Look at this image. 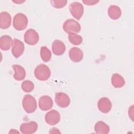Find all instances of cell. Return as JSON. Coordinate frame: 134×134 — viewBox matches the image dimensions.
Returning a JSON list of instances; mask_svg holds the SVG:
<instances>
[{
    "mask_svg": "<svg viewBox=\"0 0 134 134\" xmlns=\"http://www.w3.org/2000/svg\"><path fill=\"white\" fill-rule=\"evenodd\" d=\"M9 133H19V132L18 131H15V129H12L11 131H9Z\"/></svg>",
    "mask_w": 134,
    "mask_h": 134,
    "instance_id": "cell-28",
    "label": "cell"
},
{
    "mask_svg": "<svg viewBox=\"0 0 134 134\" xmlns=\"http://www.w3.org/2000/svg\"><path fill=\"white\" fill-rule=\"evenodd\" d=\"M71 15L75 19L79 20L82 17L84 13V8L82 4L78 2L71 3L69 6Z\"/></svg>",
    "mask_w": 134,
    "mask_h": 134,
    "instance_id": "cell-5",
    "label": "cell"
},
{
    "mask_svg": "<svg viewBox=\"0 0 134 134\" xmlns=\"http://www.w3.org/2000/svg\"><path fill=\"white\" fill-rule=\"evenodd\" d=\"M50 3L53 7L56 8H61L66 5L68 1L66 0H52L50 1Z\"/></svg>",
    "mask_w": 134,
    "mask_h": 134,
    "instance_id": "cell-24",
    "label": "cell"
},
{
    "mask_svg": "<svg viewBox=\"0 0 134 134\" xmlns=\"http://www.w3.org/2000/svg\"><path fill=\"white\" fill-rule=\"evenodd\" d=\"M21 88L25 92H31L34 89V84L31 81H25L21 84Z\"/></svg>",
    "mask_w": 134,
    "mask_h": 134,
    "instance_id": "cell-23",
    "label": "cell"
},
{
    "mask_svg": "<svg viewBox=\"0 0 134 134\" xmlns=\"http://www.w3.org/2000/svg\"><path fill=\"white\" fill-rule=\"evenodd\" d=\"M38 127V126L36 122L31 121L22 124L20 126V130L24 134H31L36 132Z\"/></svg>",
    "mask_w": 134,
    "mask_h": 134,
    "instance_id": "cell-10",
    "label": "cell"
},
{
    "mask_svg": "<svg viewBox=\"0 0 134 134\" xmlns=\"http://www.w3.org/2000/svg\"><path fill=\"white\" fill-rule=\"evenodd\" d=\"M13 44L12 38L8 35H3L0 38V48L3 51L8 50Z\"/></svg>",
    "mask_w": 134,
    "mask_h": 134,
    "instance_id": "cell-17",
    "label": "cell"
},
{
    "mask_svg": "<svg viewBox=\"0 0 134 134\" xmlns=\"http://www.w3.org/2000/svg\"><path fill=\"white\" fill-rule=\"evenodd\" d=\"M34 74L37 79L39 81H46L51 75V71L49 67L44 64H40L38 65L34 71Z\"/></svg>",
    "mask_w": 134,
    "mask_h": 134,
    "instance_id": "cell-2",
    "label": "cell"
},
{
    "mask_svg": "<svg viewBox=\"0 0 134 134\" xmlns=\"http://www.w3.org/2000/svg\"><path fill=\"white\" fill-rule=\"evenodd\" d=\"M108 15L111 19L116 20L120 17L121 10L118 6L110 5L108 9Z\"/></svg>",
    "mask_w": 134,
    "mask_h": 134,
    "instance_id": "cell-19",
    "label": "cell"
},
{
    "mask_svg": "<svg viewBox=\"0 0 134 134\" xmlns=\"http://www.w3.org/2000/svg\"><path fill=\"white\" fill-rule=\"evenodd\" d=\"M94 130L98 134H107L109 132V126L103 121L97 122L94 126Z\"/></svg>",
    "mask_w": 134,
    "mask_h": 134,
    "instance_id": "cell-18",
    "label": "cell"
},
{
    "mask_svg": "<svg viewBox=\"0 0 134 134\" xmlns=\"http://www.w3.org/2000/svg\"><path fill=\"white\" fill-rule=\"evenodd\" d=\"M28 21V18L25 14L18 13L14 17L13 23V27L17 30H23L27 28Z\"/></svg>",
    "mask_w": 134,
    "mask_h": 134,
    "instance_id": "cell-3",
    "label": "cell"
},
{
    "mask_svg": "<svg viewBox=\"0 0 134 134\" xmlns=\"http://www.w3.org/2000/svg\"><path fill=\"white\" fill-rule=\"evenodd\" d=\"M22 105L24 110L28 114L34 113L37 107L35 98L29 94L24 96L22 101Z\"/></svg>",
    "mask_w": 134,
    "mask_h": 134,
    "instance_id": "cell-1",
    "label": "cell"
},
{
    "mask_svg": "<svg viewBox=\"0 0 134 134\" xmlns=\"http://www.w3.org/2000/svg\"><path fill=\"white\" fill-rule=\"evenodd\" d=\"M55 102L58 106L61 108H65L70 105V99L66 94L63 92H59L55 94Z\"/></svg>",
    "mask_w": 134,
    "mask_h": 134,
    "instance_id": "cell-7",
    "label": "cell"
},
{
    "mask_svg": "<svg viewBox=\"0 0 134 134\" xmlns=\"http://www.w3.org/2000/svg\"><path fill=\"white\" fill-rule=\"evenodd\" d=\"M83 3H84L86 5H94L99 2V1H92V0H86V1H82Z\"/></svg>",
    "mask_w": 134,
    "mask_h": 134,
    "instance_id": "cell-25",
    "label": "cell"
},
{
    "mask_svg": "<svg viewBox=\"0 0 134 134\" xmlns=\"http://www.w3.org/2000/svg\"><path fill=\"white\" fill-rule=\"evenodd\" d=\"M133 106L132 105L130 107H129V110H128V115H129V117H130V118L131 119V120H132V121H133Z\"/></svg>",
    "mask_w": 134,
    "mask_h": 134,
    "instance_id": "cell-26",
    "label": "cell"
},
{
    "mask_svg": "<svg viewBox=\"0 0 134 134\" xmlns=\"http://www.w3.org/2000/svg\"><path fill=\"white\" fill-rule=\"evenodd\" d=\"M40 57L41 59L45 62H48L51 58V53L50 50L46 46L40 48Z\"/></svg>",
    "mask_w": 134,
    "mask_h": 134,
    "instance_id": "cell-21",
    "label": "cell"
},
{
    "mask_svg": "<svg viewBox=\"0 0 134 134\" xmlns=\"http://www.w3.org/2000/svg\"><path fill=\"white\" fill-rule=\"evenodd\" d=\"M63 29L67 34L78 33L81 30L80 24L73 19H69L65 21L63 25Z\"/></svg>",
    "mask_w": 134,
    "mask_h": 134,
    "instance_id": "cell-4",
    "label": "cell"
},
{
    "mask_svg": "<svg viewBox=\"0 0 134 134\" xmlns=\"http://www.w3.org/2000/svg\"><path fill=\"white\" fill-rule=\"evenodd\" d=\"M13 2H14V3H17V4H21V3H24V2H25V1H13Z\"/></svg>",
    "mask_w": 134,
    "mask_h": 134,
    "instance_id": "cell-27",
    "label": "cell"
},
{
    "mask_svg": "<svg viewBox=\"0 0 134 134\" xmlns=\"http://www.w3.org/2000/svg\"><path fill=\"white\" fill-rule=\"evenodd\" d=\"M112 85L115 88H121L124 86L125 81L124 77L118 73L113 74L111 79Z\"/></svg>",
    "mask_w": 134,
    "mask_h": 134,
    "instance_id": "cell-20",
    "label": "cell"
},
{
    "mask_svg": "<svg viewBox=\"0 0 134 134\" xmlns=\"http://www.w3.org/2000/svg\"><path fill=\"white\" fill-rule=\"evenodd\" d=\"M69 58L74 62H79L83 58V53L82 50L77 47L71 48L69 52Z\"/></svg>",
    "mask_w": 134,
    "mask_h": 134,
    "instance_id": "cell-13",
    "label": "cell"
},
{
    "mask_svg": "<svg viewBox=\"0 0 134 134\" xmlns=\"http://www.w3.org/2000/svg\"><path fill=\"white\" fill-rule=\"evenodd\" d=\"M24 39L25 42L31 46L36 44L39 40V36L38 32L33 29H28L25 33Z\"/></svg>",
    "mask_w": 134,
    "mask_h": 134,
    "instance_id": "cell-6",
    "label": "cell"
},
{
    "mask_svg": "<svg viewBox=\"0 0 134 134\" xmlns=\"http://www.w3.org/2000/svg\"><path fill=\"white\" fill-rule=\"evenodd\" d=\"M69 41L74 45H80L83 41L82 37L75 33H70L68 35Z\"/></svg>",
    "mask_w": 134,
    "mask_h": 134,
    "instance_id": "cell-22",
    "label": "cell"
},
{
    "mask_svg": "<svg viewBox=\"0 0 134 134\" xmlns=\"http://www.w3.org/2000/svg\"><path fill=\"white\" fill-rule=\"evenodd\" d=\"M25 50V46L24 43L17 39L13 40V44L12 49V53L16 58L21 56Z\"/></svg>",
    "mask_w": 134,
    "mask_h": 134,
    "instance_id": "cell-9",
    "label": "cell"
},
{
    "mask_svg": "<svg viewBox=\"0 0 134 134\" xmlns=\"http://www.w3.org/2000/svg\"><path fill=\"white\" fill-rule=\"evenodd\" d=\"M99 110L103 113H108L111 109L112 104L110 99L107 97H102L99 99L97 104Z\"/></svg>",
    "mask_w": 134,
    "mask_h": 134,
    "instance_id": "cell-12",
    "label": "cell"
},
{
    "mask_svg": "<svg viewBox=\"0 0 134 134\" xmlns=\"http://www.w3.org/2000/svg\"><path fill=\"white\" fill-rule=\"evenodd\" d=\"M53 53L56 55H62L65 51V46L61 40H55L52 44Z\"/></svg>",
    "mask_w": 134,
    "mask_h": 134,
    "instance_id": "cell-14",
    "label": "cell"
},
{
    "mask_svg": "<svg viewBox=\"0 0 134 134\" xmlns=\"http://www.w3.org/2000/svg\"><path fill=\"white\" fill-rule=\"evenodd\" d=\"M12 68L15 72L14 78L16 81H21L25 78L26 71L22 66L18 64H14L12 65Z\"/></svg>",
    "mask_w": 134,
    "mask_h": 134,
    "instance_id": "cell-16",
    "label": "cell"
},
{
    "mask_svg": "<svg viewBox=\"0 0 134 134\" xmlns=\"http://www.w3.org/2000/svg\"><path fill=\"white\" fill-rule=\"evenodd\" d=\"M12 17L7 12H2L0 14V28L3 29L8 28L11 24Z\"/></svg>",
    "mask_w": 134,
    "mask_h": 134,
    "instance_id": "cell-15",
    "label": "cell"
},
{
    "mask_svg": "<svg viewBox=\"0 0 134 134\" xmlns=\"http://www.w3.org/2000/svg\"><path fill=\"white\" fill-rule=\"evenodd\" d=\"M53 100L52 98L47 95H44L40 97L38 101V105L40 109L46 111L51 109L53 106Z\"/></svg>",
    "mask_w": 134,
    "mask_h": 134,
    "instance_id": "cell-11",
    "label": "cell"
},
{
    "mask_svg": "<svg viewBox=\"0 0 134 134\" xmlns=\"http://www.w3.org/2000/svg\"><path fill=\"white\" fill-rule=\"evenodd\" d=\"M61 116L59 111L55 110H51L48 112L44 117L46 122L50 125H55L60 120Z\"/></svg>",
    "mask_w": 134,
    "mask_h": 134,
    "instance_id": "cell-8",
    "label": "cell"
}]
</instances>
